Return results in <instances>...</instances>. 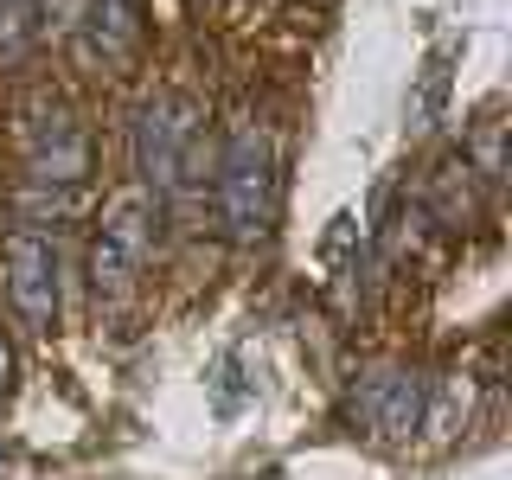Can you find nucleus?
Segmentation results:
<instances>
[{
	"label": "nucleus",
	"instance_id": "4",
	"mask_svg": "<svg viewBox=\"0 0 512 480\" xmlns=\"http://www.w3.org/2000/svg\"><path fill=\"white\" fill-rule=\"evenodd\" d=\"M0 269H7V295H13V314L26 320V327H52L58 314V250L52 237L39 231H13L7 244H0Z\"/></svg>",
	"mask_w": 512,
	"mask_h": 480
},
{
	"label": "nucleus",
	"instance_id": "8",
	"mask_svg": "<svg viewBox=\"0 0 512 480\" xmlns=\"http://www.w3.org/2000/svg\"><path fill=\"white\" fill-rule=\"evenodd\" d=\"M7 384H13V346L0 340V397H7Z\"/></svg>",
	"mask_w": 512,
	"mask_h": 480
},
{
	"label": "nucleus",
	"instance_id": "3",
	"mask_svg": "<svg viewBox=\"0 0 512 480\" xmlns=\"http://www.w3.org/2000/svg\"><path fill=\"white\" fill-rule=\"evenodd\" d=\"M192 141H199V116H192V103H180V96H167V90L148 96L141 116H135V167H141V180H148L154 192L180 186Z\"/></svg>",
	"mask_w": 512,
	"mask_h": 480
},
{
	"label": "nucleus",
	"instance_id": "1",
	"mask_svg": "<svg viewBox=\"0 0 512 480\" xmlns=\"http://www.w3.org/2000/svg\"><path fill=\"white\" fill-rule=\"evenodd\" d=\"M269 199H276V154H269V135L256 122H231L218 154V218L237 244L263 237L269 224Z\"/></svg>",
	"mask_w": 512,
	"mask_h": 480
},
{
	"label": "nucleus",
	"instance_id": "2",
	"mask_svg": "<svg viewBox=\"0 0 512 480\" xmlns=\"http://www.w3.org/2000/svg\"><path fill=\"white\" fill-rule=\"evenodd\" d=\"M148 244H154V199H148V186H135L109 205L103 231H96V250H90V288L96 295L103 301L128 295L141 263H148Z\"/></svg>",
	"mask_w": 512,
	"mask_h": 480
},
{
	"label": "nucleus",
	"instance_id": "5",
	"mask_svg": "<svg viewBox=\"0 0 512 480\" xmlns=\"http://www.w3.org/2000/svg\"><path fill=\"white\" fill-rule=\"evenodd\" d=\"M352 410L372 436H410L423 423V378L404 372V365H378V372L359 378L352 391Z\"/></svg>",
	"mask_w": 512,
	"mask_h": 480
},
{
	"label": "nucleus",
	"instance_id": "6",
	"mask_svg": "<svg viewBox=\"0 0 512 480\" xmlns=\"http://www.w3.org/2000/svg\"><path fill=\"white\" fill-rule=\"evenodd\" d=\"M90 39L103 58H128L141 39V0H96L90 7Z\"/></svg>",
	"mask_w": 512,
	"mask_h": 480
},
{
	"label": "nucleus",
	"instance_id": "7",
	"mask_svg": "<svg viewBox=\"0 0 512 480\" xmlns=\"http://www.w3.org/2000/svg\"><path fill=\"white\" fill-rule=\"evenodd\" d=\"M32 45V0H0V58H26Z\"/></svg>",
	"mask_w": 512,
	"mask_h": 480
}]
</instances>
